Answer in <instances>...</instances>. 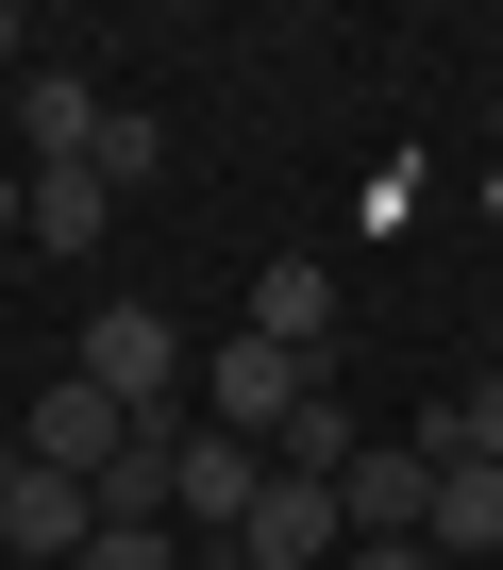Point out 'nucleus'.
I'll use <instances>...</instances> for the list:
<instances>
[{
    "instance_id": "6ab92c4d",
    "label": "nucleus",
    "mask_w": 503,
    "mask_h": 570,
    "mask_svg": "<svg viewBox=\"0 0 503 570\" xmlns=\"http://www.w3.org/2000/svg\"><path fill=\"white\" fill-rule=\"evenodd\" d=\"M185 570H251V553H185Z\"/></svg>"
},
{
    "instance_id": "7ed1b4c3",
    "label": "nucleus",
    "mask_w": 503,
    "mask_h": 570,
    "mask_svg": "<svg viewBox=\"0 0 503 570\" xmlns=\"http://www.w3.org/2000/svg\"><path fill=\"white\" fill-rule=\"evenodd\" d=\"M251 503H269V453H251V436H218V420H201V436L168 453V520H185L201 553H235V537H251Z\"/></svg>"
},
{
    "instance_id": "20e7f679",
    "label": "nucleus",
    "mask_w": 503,
    "mask_h": 570,
    "mask_svg": "<svg viewBox=\"0 0 503 570\" xmlns=\"http://www.w3.org/2000/svg\"><path fill=\"white\" fill-rule=\"evenodd\" d=\"M18 453H34V470H68V487H101V470L135 453V403H101L85 370H51V386H34V420H18Z\"/></svg>"
},
{
    "instance_id": "0eeeda50",
    "label": "nucleus",
    "mask_w": 503,
    "mask_h": 570,
    "mask_svg": "<svg viewBox=\"0 0 503 570\" xmlns=\"http://www.w3.org/2000/svg\"><path fill=\"white\" fill-rule=\"evenodd\" d=\"M251 336L303 353V370H336V268L319 252H269V268H251Z\"/></svg>"
},
{
    "instance_id": "9b49d317",
    "label": "nucleus",
    "mask_w": 503,
    "mask_h": 570,
    "mask_svg": "<svg viewBox=\"0 0 503 570\" xmlns=\"http://www.w3.org/2000/svg\"><path fill=\"white\" fill-rule=\"evenodd\" d=\"M18 185H34V252H101V218H118L101 168H18Z\"/></svg>"
},
{
    "instance_id": "423d86ee",
    "label": "nucleus",
    "mask_w": 503,
    "mask_h": 570,
    "mask_svg": "<svg viewBox=\"0 0 503 570\" xmlns=\"http://www.w3.org/2000/svg\"><path fill=\"white\" fill-rule=\"evenodd\" d=\"M251 570H336L353 553V503L336 487H303V470H269V503H251V537H235Z\"/></svg>"
},
{
    "instance_id": "39448f33",
    "label": "nucleus",
    "mask_w": 503,
    "mask_h": 570,
    "mask_svg": "<svg viewBox=\"0 0 503 570\" xmlns=\"http://www.w3.org/2000/svg\"><path fill=\"white\" fill-rule=\"evenodd\" d=\"M85 537H101V503H85L68 470L0 453V553H51V570H85Z\"/></svg>"
},
{
    "instance_id": "f03ea898",
    "label": "nucleus",
    "mask_w": 503,
    "mask_h": 570,
    "mask_svg": "<svg viewBox=\"0 0 503 570\" xmlns=\"http://www.w3.org/2000/svg\"><path fill=\"white\" fill-rule=\"evenodd\" d=\"M319 386H336V370H303V353H269L251 320H235V336L201 353V420H218V436H251V453H269V436H286V420H303Z\"/></svg>"
},
{
    "instance_id": "f3484780",
    "label": "nucleus",
    "mask_w": 503,
    "mask_h": 570,
    "mask_svg": "<svg viewBox=\"0 0 503 570\" xmlns=\"http://www.w3.org/2000/svg\"><path fill=\"white\" fill-rule=\"evenodd\" d=\"M0 68H34V18H18V0H0Z\"/></svg>"
},
{
    "instance_id": "f8f14e48",
    "label": "nucleus",
    "mask_w": 503,
    "mask_h": 570,
    "mask_svg": "<svg viewBox=\"0 0 503 570\" xmlns=\"http://www.w3.org/2000/svg\"><path fill=\"white\" fill-rule=\"evenodd\" d=\"M353 453H369V436H353V403H336V386H319V403H303L286 436H269V470H303V487H336Z\"/></svg>"
},
{
    "instance_id": "1a4fd4ad",
    "label": "nucleus",
    "mask_w": 503,
    "mask_h": 570,
    "mask_svg": "<svg viewBox=\"0 0 503 570\" xmlns=\"http://www.w3.org/2000/svg\"><path fill=\"white\" fill-rule=\"evenodd\" d=\"M336 503H353V537H420V520H436V453H420V436H403V453H353Z\"/></svg>"
},
{
    "instance_id": "f257e3e1",
    "label": "nucleus",
    "mask_w": 503,
    "mask_h": 570,
    "mask_svg": "<svg viewBox=\"0 0 503 570\" xmlns=\"http://www.w3.org/2000/svg\"><path fill=\"white\" fill-rule=\"evenodd\" d=\"M68 370H85L101 403H135V436H168V420H201V353H185V336H168L151 303H101Z\"/></svg>"
},
{
    "instance_id": "4468645a",
    "label": "nucleus",
    "mask_w": 503,
    "mask_h": 570,
    "mask_svg": "<svg viewBox=\"0 0 503 570\" xmlns=\"http://www.w3.org/2000/svg\"><path fill=\"white\" fill-rule=\"evenodd\" d=\"M420 453H486V470H503V370H486L470 403H436V420H420Z\"/></svg>"
},
{
    "instance_id": "ddd939ff",
    "label": "nucleus",
    "mask_w": 503,
    "mask_h": 570,
    "mask_svg": "<svg viewBox=\"0 0 503 570\" xmlns=\"http://www.w3.org/2000/svg\"><path fill=\"white\" fill-rule=\"evenodd\" d=\"M85 168H101V185H118V202H135V185H151V168H168V135H151V118H135V101H101V151H85Z\"/></svg>"
},
{
    "instance_id": "a211bd4d",
    "label": "nucleus",
    "mask_w": 503,
    "mask_h": 570,
    "mask_svg": "<svg viewBox=\"0 0 503 570\" xmlns=\"http://www.w3.org/2000/svg\"><path fill=\"white\" fill-rule=\"evenodd\" d=\"M0 235H34V185H18V168H0Z\"/></svg>"
},
{
    "instance_id": "6e6552de",
    "label": "nucleus",
    "mask_w": 503,
    "mask_h": 570,
    "mask_svg": "<svg viewBox=\"0 0 503 570\" xmlns=\"http://www.w3.org/2000/svg\"><path fill=\"white\" fill-rule=\"evenodd\" d=\"M101 151V85L85 68H18V168H85Z\"/></svg>"
},
{
    "instance_id": "dca6fc26",
    "label": "nucleus",
    "mask_w": 503,
    "mask_h": 570,
    "mask_svg": "<svg viewBox=\"0 0 503 570\" xmlns=\"http://www.w3.org/2000/svg\"><path fill=\"white\" fill-rule=\"evenodd\" d=\"M336 570H436V537H353Z\"/></svg>"
},
{
    "instance_id": "2eb2a0df",
    "label": "nucleus",
    "mask_w": 503,
    "mask_h": 570,
    "mask_svg": "<svg viewBox=\"0 0 503 570\" xmlns=\"http://www.w3.org/2000/svg\"><path fill=\"white\" fill-rule=\"evenodd\" d=\"M85 570H185V537H168V520H101V537H85Z\"/></svg>"
},
{
    "instance_id": "9d476101",
    "label": "nucleus",
    "mask_w": 503,
    "mask_h": 570,
    "mask_svg": "<svg viewBox=\"0 0 503 570\" xmlns=\"http://www.w3.org/2000/svg\"><path fill=\"white\" fill-rule=\"evenodd\" d=\"M420 537H436V570H486V553H503V470H486V453H436V520H420Z\"/></svg>"
}]
</instances>
